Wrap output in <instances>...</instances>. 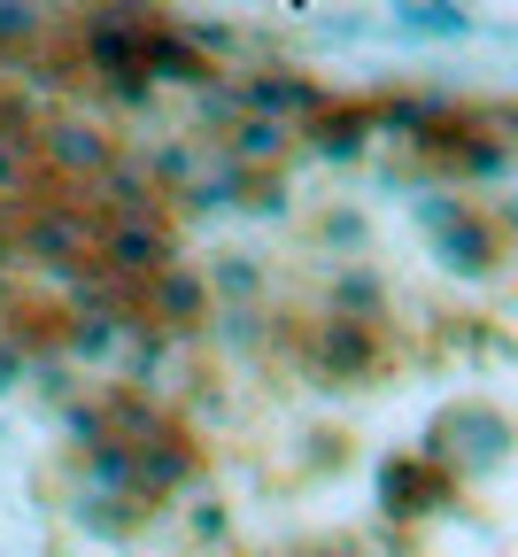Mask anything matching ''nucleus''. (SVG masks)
Listing matches in <instances>:
<instances>
[{
	"mask_svg": "<svg viewBox=\"0 0 518 557\" xmlns=\"http://www.w3.org/2000/svg\"><path fill=\"white\" fill-rule=\"evenodd\" d=\"M425 225L441 233V263H457L465 278H488L503 263V233L480 225L472 209H457V201H425Z\"/></svg>",
	"mask_w": 518,
	"mask_h": 557,
	"instance_id": "f257e3e1",
	"label": "nucleus"
},
{
	"mask_svg": "<svg viewBox=\"0 0 518 557\" xmlns=\"http://www.w3.org/2000/svg\"><path fill=\"white\" fill-rule=\"evenodd\" d=\"M24 248H39V256H54V263H86L94 225L78 218V209H39V218L24 225Z\"/></svg>",
	"mask_w": 518,
	"mask_h": 557,
	"instance_id": "f03ea898",
	"label": "nucleus"
},
{
	"mask_svg": "<svg viewBox=\"0 0 518 557\" xmlns=\"http://www.w3.org/2000/svg\"><path fill=\"white\" fill-rule=\"evenodd\" d=\"M318 364H325V372H341V380H363V372L380 364V341L363 333L356 318H333V325L318 333Z\"/></svg>",
	"mask_w": 518,
	"mask_h": 557,
	"instance_id": "7ed1b4c3",
	"label": "nucleus"
},
{
	"mask_svg": "<svg viewBox=\"0 0 518 557\" xmlns=\"http://www.w3.org/2000/svg\"><path fill=\"white\" fill-rule=\"evenodd\" d=\"M163 256H171V248H163V233L147 225V218H124V225L109 233V263H116L124 278H156Z\"/></svg>",
	"mask_w": 518,
	"mask_h": 557,
	"instance_id": "20e7f679",
	"label": "nucleus"
},
{
	"mask_svg": "<svg viewBox=\"0 0 518 557\" xmlns=\"http://www.w3.org/2000/svg\"><path fill=\"white\" fill-rule=\"evenodd\" d=\"M47 148H54L62 171H101V163H109V139H101L94 124H70V116L47 132Z\"/></svg>",
	"mask_w": 518,
	"mask_h": 557,
	"instance_id": "39448f33",
	"label": "nucleus"
},
{
	"mask_svg": "<svg viewBox=\"0 0 518 557\" xmlns=\"http://www.w3.org/2000/svg\"><path fill=\"white\" fill-rule=\"evenodd\" d=\"M147 287H156V310L171 318V325H186L201 302H209V287H201V278L194 271H156V278H147Z\"/></svg>",
	"mask_w": 518,
	"mask_h": 557,
	"instance_id": "423d86ee",
	"label": "nucleus"
},
{
	"mask_svg": "<svg viewBox=\"0 0 518 557\" xmlns=\"http://www.w3.org/2000/svg\"><path fill=\"white\" fill-rule=\"evenodd\" d=\"M387 511H418V504H433L441 496V472H425V465H387Z\"/></svg>",
	"mask_w": 518,
	"mask_h": 557,
	"instance_id": "0eeeda50",
	"label": "nucleus"
},
{
	"mask_svg": "<svg viewBox=\"0 0 518 557\" xmlns=\"http://www.w3.org/2000/svg\"><path fill=\"white\" fill-rule=\"evenodd\" d=\"M310 101H318V94H310L303 78H256V86H248V109H256V124H263L271 109H310Z\"/></svg>",
	"mask_w": 518,
	"mask_h": 557,
	"instance_id": "6e6552de",
	"label": "nucleus"
},
{
	"mask_svg": "<svg viewBox=\"0 0 518 557\" xmlns=\"http://www.w3.org/2000/svg\"><path fill=\"white\" fill-rule=\"evenodd\" d=\"M233 156H240V163H263V156H279V124H256V116H248V124L233 132Z\"/></svg>",
	"mask_w": 518,
	"mask_h": 557,
	"instance_id": "1a4fd4ad",
	"label": "nucleus"
},
{
	"mask_svg": "<svg viewBox=\"0 0 518 557\" xmlns=\"http://www.w3.org/2000/svg\"><path fill=\"white\" fill-rule=\"evenodd\" d=\"M318 139H325V156H356L363 116H356V109H341V116H325V124H318Z\"/></svg>",
	"mask_w": 518,
	"mask_h": 557,
	"instance_id": "9d476101",
	"label": "nucleus"
},
{
	"mask_svg": "<svg viewBox=\"0 0 518 557\" xmlns=\"http://www.w3.org/2000/svg\"><path fill=\"white\" fill-rule=\"evenodd\" d=\"M217 287H225V295H256V263H248V256L217 263Z\"/></svg>",
	"mask_w": 518,
	"mask_h": 557,
	"instance_id": "9b49d317",
	"label": "nucleus"
},
{
	"mask_svg": "<svg viewBox=\"0 0 518 557\" xmlns=\"http://www.w3.org/2000/svg\"><path fill=\"white\" fill-rule=\"evenodd\" d=\"M24 178V148H16V139H0V194H9Z\"/></svg>",
	"mask_w": 518,
	"mask_h": 557,
	"instance_id": "f8f14e48",
	"label": "nucleus"
},
{
	"mask_svg": "<svg viewBox=\"0 0 518 557\" xmlns=\"http://www.w3.org/2000/svg\"><path fill=\"white\" fill-rule=\"evenodd\" d=\"M32 24H39V16H32V9H0V39H24V32H32Z\"/></svg>",
	"mask_w": 518,
	"mask_h": 557,
	"instance_id": "ddd939ff",
	"label": "nucleus"
}]
</instances>
